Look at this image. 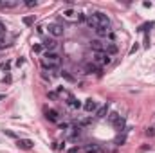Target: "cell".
I'll return each instance as SVG.
<instances>
[{
  "label": "cell",
  "instance_id": "ffe728a7",
  "mask_svg": "<svg viewBox=\"0 0 155 153\" xmlns=\"http://www.w3.org/2000/svg\"><path fill=\"white\" fill-rule=\"evenodd\" d=\"M41 49H43V45H40V43L33 45V52H41Z\"/></svg>",
  "mask_w": 155,
  "mask_h": 153
},
{
  "label": "cell",
  "instance_id": "83f0119b",
  "mask_svg": "<svg viewBox=\"0 0 155 153\" xmlns=\"http://www.w3.org/2000/svg\"><path fill=\"white\" fill-rule=\"evenodd\" d=\"M87 153H97V150H96V148H92V150H88Z\"/></svg>",
  "mask_w": 155,
  "mask_h": 153
},
{
  "label": "cell",
  "instance_id": "4316f807",
  "mask_svg": "<svg viewBox=\"0 0 155 153\" xmlns=\"http://www.w3.org/2000/svg\"><path fill=\"white\" fill-rule=\"evenodd\" d=\"M4 31H5V27H4V24L0 22V34H4Z\"/></svg>",
  "mask_w": 155,
  "mask_h": 153
},
{
  "label": "cell",
  "instance_id": "9a60e30c",
  "mask_svg": "<svg viewBox=\"0 0 155 153\" xmlns=\"http://www.w3.org/2000/svg\"><path fill=\"white\" fill-rule=\"evenodd\" d=\"M114 126H116L117 130H123V126H124V119H123V117H119L116 122H114Z\"/></svg>",
  "mask_w": 155,
  "mask_h": 153
},
{
  "label": "cell",
  "instance_id": "484cf974",
  "mask_svg": "<svg viewBox=\"0 0 155 153\" xmlns=\"http://www.w3.org/2000/svg\"><path fill=\"white\" fill-rule=\"evenodd\" d=\"M16 65L22 67V65H24V58H18V60H16Z\"/></svg>",
  "mask_w": 155,
  "mask_h": 153
},
{
  "label": "cell",
  "instance_id": "6da1fadb",
  "mask_svg": "<svg viewBox=\"0 0 155 153\" xmlns=\"http://www.w3.org/2000/svg\"><path fill=\"white\" fill-rule=\"evenodd\" d=\"M60 63H61L60 54H56V52H45V54H43V65H45V67L56 69V67H60Z\"/></svg>",
  "mask_w": 155,
  "mask_h": 153
},
{
  "label": "cell",
  "instance_id": "4fadbf2b",
  "mask_svg": "<svg viewBox=\"0 0 155 153\" xmlns=\"http://www.w3.org/2000/svg\"><path fill=\"white\" fill-rule=\"evenodd\" d=\"M45 115H47L49 121H56V119H58V112H56V110H47Z\"/></svg>",
  "mask_w": 155,
  "mask_h": 153
},
{
  "label": "cell",
  "instance_id": "9c48e42d",
  "mask_svg": "<svg viewBox=\"0 0 155 153\" xmlns=\"http://www.w3.org/2000/svg\"><path fill=\"white\" fill-rule=\"evenodd\" d=\"M83 108H85L87 112H94V110L97 108V103H96L94 99H87V101H85V105H83Z\"/></svg>",
  "mask_w": 155,
  "mask_h": 153
},
{
  "label": "cell",
  "instance_id": "ac0fdd59",
  "mask_svg": "<svg viewBox=\"0 0 155 153\" xmlns=\"http://www.w3.org/2000/svg\"><path fill=\"white\" fill-rule=\"evenodd\" d=\"M69 103H71V106H74V108H79V106H81V103H79L78 99H74V97H69Z\"/></svg>",
  "mask_w": 155,
  "mask_h": 153
},
{
  "label": "cell",
  "instance_id": "277c9868",
  "mask_svg": "<svg viewBox=\"0 0 155 153\" xmlns=\"http://www.w3.org/2000/svg\"><path fill=\"white\" fill-rule=\"evenodd\" d=\"M87 25H88L90 29H97V27H99V16H97V13L88 15V18H87Z\"/></svg>",
  "mask_w": 155,
  "mask_h": 153
},
{
  "label": "cell",
  "instance_id": "5b68a950",
  "mask_svg": "<svg viewBox=\"0 0 155 153\" xmlns=\"http://www.w3.org/2000/svg\"><path fill=\"white\" fill-rule=\"evenodd\" d=\"M61 16L65 18V20H69V22H76L78 20V15L74 9H65L63 13H61Z\"/></svg>",
  "mask_w": 155,
  "mask_h": 153
},
{
  "label": "cell",
  "instance_id": "3957f363",
  "mask_svg": "<svg viewBox=\"0 0 155 153\" xmlns=\"http://www.w3.org/2000/svg\"><path fill=\"white\" fill-rule=\"evenodd\" d=\"M49 34L52 36V38H60V36H63V27L60 25V24H49Z\"/></svg>",
  "mask_w": 155,
  "mask_h": 153
},
{
  "label": "cell",
  "instance_id": "d6986e66",
  "mask_svg": "<svg viewBox=\"0 0 155 153\" xmlns=\"http://www.w3.org/2000/svg\"><path fill=\"white\" fill-rule=\"evenodd\" d=\"M85 70H87V74H92V72H96V70H97V67H96V65H87V69H85Z\"/></svg>",
  "mask_w": 155,
  "mask_h": 153
},
{
  "label": "cell",
  "instance_id": "7402d4cb",
  "mask_svg": "<svg viewBox=\"0 0 155 153\" xmlns=\"http://www.w3.org/2000/svg\"><path fill=\"white\" fill-rule=\"evenodd\" d=\"M146 135L148 137H155V128H148L146 130Z\"/></svg>",
  "mask_w": 155,
  "mask_h": 153
},
{
  "label": "cell",
  "instance_id": "7c38bea8",
  "mask_svg": "<svg viewBox=\"0 0 155 153\" xmlns=\"http://www.w3.org/2000/svg\"><path fill=\"white\" fill-rule=\"evenodd\" d=\"M105 52H107L108 56H110V54H116V52H117V45H116V43H108V45H107V50H105Z\"/></svg>",
  "mask_w": 155,
  "mask_h": 153
},
{
  "label": "cell",
  "instance_id": "8992f818",
  "mask_svg": "<svg viewBox=\"0 0 155 153\" xmlns=\"http://www.w3.org/2000/svg\"><path fill=\"white\" fill-rule=\"evenodd\" d=\"M18 148H22V150H31L35 144H33V141H29V139H18Z\"/></svg>",
  "mask_w": 155,
  "mask_h": 153
},
{
  "label": "cell",
  "instance_id": "7a4b0ae2",
  "mask_svg": "<svg viewBox=\"0 0 155 153\" xmlns=\"http://www.w3.org/2000/svg\"><path fill=\"white\" fill-rule=\"evenodd\" d=\"M92 60H94V63H97V65H108V63L112 61L110 56H108L105 50H101V52H94Z\"/></svg>",
  "mask_w": 155,
  "mask_h": 153
},
{
  "label": "cell",
  "instance_id": "cb8c5ba5",
  "mask_svg": "<svg viewBox=\"0 0 155 153\" xmlns=\"http://www.w3.org/2000/svg\"><path fill=\"white\" fill-rule=\"evenodd\" d=\"M25 5H29V7H33V5H36V0H27V2H25Z\"/></svg>",
  "mask_w": 155,
  "mask_h": 153
},
{
  "label": "cell",
  "instance_id": "e0dca14e",
  "mask_svg": "<svg viewBox=\"0 0 155 153\" xmlns=\"http://www.w3.org/2000/svg\"><path fill=\"white\" fill-rule=\"evenodd\" d=\"M119 117H121V115L117 114V112H112V114L108 115V121H110V122L114 124V122H116V121H117V119H119Z\"/></svg>",
  "mask_w": 155,
  "mask_h": 153
},
{
  "label": "cell",
  "instance_id": "2e32d148",
  "mask_svg": "<svg viewBox=\"0 0 155 153\" xmlns=\"http://www.w3.org/2000/svg\"><path fill=\"white\" fill-rule=\"evenodd\" d=\"M9 45V41H7V38L4 36V34H0V49H5Z\"/></svg>",
  "mask_w": 155,
  "mask_h": 153
},
{
  "label": "cell",
  "instance_id": "44dd1931",
  "mask_svg": "<svg viewBox=\"0 0 155 153\" xmlns=\"http://www.w3.org/2000/svg\"><path fill=\"white\" fill-rule=\"evenodd\" d=\"M61 76L65 77V79H67V81H71V83H72V81H74V77L71 76V74H69V72H65V70H63V72H61Z\"/></svg>",
  "mask_w": 155,
  "mask_h": 153
},
{
  "label": "cell",
  "instance_id": "30bf717a",
  "mask_svg": "<svg viewBox=\"0 0 155 153\" xmlns=\"http://www.w3.org/2000/svg\"><path fill=\"white\" fill-rule=\"evenodd\" d=\"M16 5H18L16 0H4V2H0V9H13Z\"/></svg>",
  "mask_w": 155,
  "mask_h": 153
},
{
  "label": "cell",
  "instance_id": "52a82bcc",
  "mask_svg": "<svg viewBox=\"0 0 155 153\" xmlns=\"http://www.w3.org/2000/svg\"><path fill=\"white\" fill-rule=\"evenodd\" d=\"M90 47L94 49V52H101V50L105 49V45H103V41H101L99 38L92 40V41H90Z\"/></svg>",
  "mask_w": 155,
  "mask_h": 153
},
{
  "label": "cell",
  "instance_id": "603a6c76",
  "mask_svg": "<svg viewBox=\"0 0 155 153\" xmlns=\"http://www.w3.org/2000/svg\"><path fill=\"white\" fill-rule=\"evenodd\" d=\"M24 24L31 25V24H33V18H31V16H25V18H24Z\"/></svg>",
  "mask_w": 155,
  "mask_h": 153
},
{
  "label": "cell",
  "instance_id": "ba28073f",
  "mask_svg": "<svg viewBox=\"0 0 155 153\" xmlns=\"http://www.w3.org/2000/svg\"><path fill=\"white\" fill-rule=\"evenodd\" d=\"M56 40L54 38H47V40H43V47L47 49V52H52V49H56Z\"/></svg>",
  "mask_w": 155,
  "mask_h": 153
},
{
  "label": "cell",
  "instance_id": "8fae6325",
  "mask_svg": "<svg viewBox=\"0 0 155 153\" xmlns=\"http://www.w3.org/2000/svg\"><path fill=\"white\" fill-rule=\"evenodd\" d=\"M107 112H108V105H103V106L96 112V117H97V119H103V117L107 115Z\"/></svg>",
  "mask_w": 155,
  "mask_h": 153
},
{
  "label": "cell",
  "instance_id": "5bb4252c",
  "mask_svg": "<svg viewBox=\"0 0 155 153\" xmlns=\"http://www.w3.org/2000/svg\"><path fill=\"white\" fill-rule=\"evenodd\" d=\"M96 34H97L99 38H103V36H107V34H108V29H103V27H97V29H96Z\"/></svg>",
  "mask_w": 155,
  "mask_h": 153
},
{
  "label": "cell",
  "instance_id": "d4e9b609",
  "mask_svg": "<svg viewBox=\"0 0 155 153\" xmlns=\"http://www.w3.org/2000/svg\"><path fill=\"white\" fill-rule=\"evenodd\" d=\"M137 50H139V45H137V43H135V45H134V47H132V49H130V54H134V52H137Z\"/></svg>",
  "mask_w": 155,
  "mask_h": 153
}]
</instances>
